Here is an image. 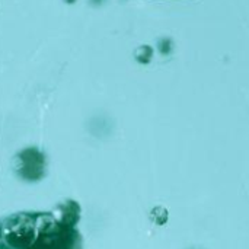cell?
<instances>
[{
    "mask_svg": "<svg viewBox=\"0 0 249 249\" xmlns=\"http://www.w3.org/2000/svg\"><path fill=\"white\" fill-rule=\"evenodd\" d=\"M0 249H83V238L53 212H18L0 219Z\"/></svg>",
    "mask_w": 249,
    "mask_h": 249,
    "instance_id": "obj_1",
    "label": "cell"
},
{
    "mask_svg": "<svg viewBox=\"0 0 249 249\" xmlns=\"http://www.w3.org/2000/svg\"><path fill=\"white\" fill-rule=\"evenodd\" d=\"M57 217H60L61 220L70 223V225H76L80 220V206L73 201V200H66L63 203H60L58 206L54 207V210H51Z\"/></svg>",
    "mask_w": 249,
    "mask_h": 249,
    "instance_id": "obj_2",
    "label": "cell"
}]
</instances>
